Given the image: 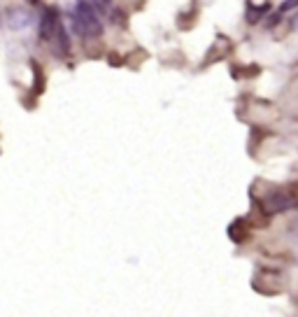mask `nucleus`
Instances as JSON below:
<instances>
[{
	"mask_svg": "<svg viewBox=\"0 0 298 317\" xmlns=\"http://www.w3.org/2000/svg\"><path fill=\"white\" fill-rule=\"evenodd\" d=\"M26 3H31V5H35V3H37V0H26Z\"/></svg>",
	"mask_w": 298,
	"mask_h": 317,
	"instance_id": "nucleus-16",
	"label": "nucleus"
},
{
	"mask_svg": "<svg viewBox=\"0 0 298 317\" xmlns=\"http://www.w3.org/2000/svg\"><path fill=\"white\" fill-rule=\"evenodd\" d=\"M228 51H231V42H228V38L217 35V40H214L212 49L207 51V56H205V66H210V63H214V61L224 59Z\"/></svg>",
	"mask_w": 298,
	"mask_h": 317,
	"instance_id": "nucleus-8",
	"label": "nucleus"
},
{
	"mask_svg": "<svg viewBox=\"0 0 298 317\" xmlns=\"http://www.w3.org/2000/svg\"><path fill=\"white\" fill-rule=\"evenodd\" d=\"M91 3L98 12H103V14H110L112 12V0H91Z\"/></svg>",
	"mask_w": 298,
	"mask_h": 317,
	"instance_id": "nucleus-11",
	"label": "nucleus"
},
{
	"mask_svg": "<svg viewBox=\"0 0 298 317\" xmlns=\"http://www.w3.org/2000/svg\"><path fill=\"white\" fill-rule=\"evenodd\" d=\"M254 292L263 294V296H275L284 289V277L280 271H273V268H259L256 275L252 280Z\"/></svg>",
	"mask_w": 298,
	"mask_h": 317,
	"instance_id": "nucleus-2",
	"label": "nucleus"
},
{
	"mask_svg": "<svg viewBox=\"0 0 298 317\" xmlns=\"http://www.w3.org/2000/svg\"><path fill=\"white\" fill-rule=\"evenodd\" d=\"M268 5V0H247V7H263Z\"/></svg>",
	"mask_w": 298,
	"mask_h": 317,
	"instance_id": "nucleus-14",
	"label": "nucleus"
},
{
	"mask_svg": "<svg viewBox=\"0 0 298 317\" xmlns=\"http://www.w3.org/2000/svg\"><path fill=\"white\" fill-rule=\"evenodd\" d=\"M33 21H35V16H33V12L28 10V7H10V10L5 12V24L10 30H24V28H28Z\"/></svg>",
	"mask_w": 298,
	"mask_h": 317,
	"instance_id": "nucleus-4",
	"label": "nucleus"
},
{
	"mask_svg": "<svg viewBox=\"0 0 298 317\" xmlns=\"http://www.w3.org/2000/svg\"><path fill=\"white\" fill-rule=\"evenodd\" d=\"M110 66H122V61H119V56H110Z\"/></svg>",
	"mask_w": 298,
	"mask_h": 317,
	"instance_id": "nucleus-15",
	"label": "nucleus"
},
{
	"mask_svg": "<svg viewBox=\"0 0 298 317\" xmlns=\"http://www.w3.org/2000/svg\"><path fill=\"white\" fill-rule=\"evenodd\" d=\"M72 28L80 38H91L93 40V38L103 35V21L91 0H77L75 12H72Z\"/></svg>",
	"mask_w": 298,
	"mask_h": 317,
	"instance_id": "nucleus-1",
	"label": "nucleus"
},
{
	"mask_svg": "<svg viewBox=\"0 0 298 317\" xmlns=\"http://www.w3.org/2000/svg\"><path fill=\"white\" fill-rule=\"evenodd\" d=\"M247 219L245 217H237V219H233L231 221V227L226 229V233H228V238H231L235 245H243L245 240H247Z\"/></svg>",
	"mask_w": 298,
	"mask_h": 317,
	"instance_id": "nucleus-7",
	"label": "nucleus"
},
{
	"mask_svg": "<svg viewBox=\"0 0 298 317\" xmlns=\"http://www.w3.org/2000/svg\"><path fill=\"white\" fill-rule=\"evenodd\" d=\"M58 24H61V19H58V10L47 7V10L42 12V19H40V40L45 42V45L51 40V38H54Z\"/></svg>",
	"mask_w": 298,
	"mask_h": 317,
	"instance_id": "nucleus-5",
	"label": "nucleus"
},
{
	"mask_svg": "<svg viewBox=\"0 0 298 317\" xmlns=\"http://www.w3.org/2000/svg\"><path fill=\"white\" fill-rule=\"evenodd\" d=\"M296 7H298V0H284V3H282V7H280V12H282V14H284V12L296 10Z\"/></svg>",
	"mask_w": 298,
	"mask_h": 317,
	"instance_id": "nucleus-13",
	"label": "nucleus"
},
{
	"mask_svg": "<svg viewBox=\"0 0 298 317\" xmlns=\"http://www.w3.org/2000/svg\"><path fill=\"white\" fill-rule=\"evenodd\" d=\"M47 45H49V49H51V54H54V56H58V59H66V56L70 54V35H68L66 26L58 24L54 38H51Z\"/></svg>",
	"mask_w": 298,
	"mask_h": 317,
	"instance_id": "nucleus-6",
	"label": "nucleus"
},
{
	"mask_svg": "<svg viewBox=\"0 0 298 317\" xmlns=\"http://www.w3.org/2000/svg\"><path fill=\"white\" fill-rule=\"evenodd\" d=\"M263 21H266V28H273V26H277L280 21H282V12L277 10L273 16H270V19H263Z\"/></svg>",
	"mask_w": 298,
	"mask_h": 317,
	"instance_id": "nucleus-12",
	"label": "nucleus"
},
{
	"mask_svg": "<svg viewBox=\"0 0 298 317\" xmlns=\"http://www.w3.org/2000/svg\"><path fill=\"white\" fill-rule=\"evenodd\" d=\"M270 12V3L263 7H247L245 5V19H247V24H261L263 19H266V14Z\"/></svg>",
	"mask_w": 298,
	"mask_h": 317,
	"instance_id": "nucleus-9",
	"label": "nucleus"
},
{
	"mask_svg": "<svg viewBox=\"0 0 298 317\" xmlns=\"http://www.w3.org/2000/svg\"><path fill=\"white\" fill-rule=\"evenodd\" d=\"M31 68H33V72H35V86H33V94L40 96L42 89H45V72H42V68L37 66L35 61H31Z\"/></svg>",
	"mask_w": 298,
	"mask_h": 317,
	"instance_id": "nucleus-10",
	"label": "nucleus"
},
{
	"mask_svg": "<svg viewBox=\"0 0 298 317\" xmlns=\"http://www.w3.org/2000/svg\"><path fill=\"white\" fill-rule=\"evenodd\" d=\"M259 208H261L268 217H273V215H277V212H284V210H289V208H293V206H291V198H289L287 189H280L277 187V189L268 192L266 196L261 198Z\"/></svg>",
	"mask_w": 298,
	"mask_h": 317,
	"instance_id": "nucleus-3",
	"label": "nucleus"
}]
</instances>
